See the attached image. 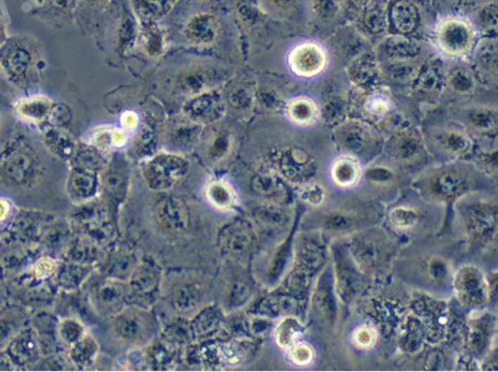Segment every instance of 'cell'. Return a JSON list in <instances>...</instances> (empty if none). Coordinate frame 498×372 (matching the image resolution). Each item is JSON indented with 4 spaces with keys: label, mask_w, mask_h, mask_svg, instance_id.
Segmentation results:
<instances>
[{
    "label": "cell",
    "mask_w": 498,
    "mask_h": 372,
    "mask_svg": "<svg viewBox=\"0 0 498 372\" xmlns=\"http://www.w3.org/2000/svg\"><path fill=\"white\" fill-rule=\"evenodd\" d=\"M435 42L447 56L464 57L473 47L474 33L466 23L449 20L437 30Z\"/></svg>",
    "instance_id": "1"
},
{
    "label": "cell",
    "mask_w": 498,
    "mask_h": 372,
    "mask_svg": "<svg viewBox=\"0 0 498 372\" xmlns=\"http://www.w3.org/2000/svg\"><path fill=\"white\" fill-rule=\"evenodd\" d=\"M325 51L314 43L297 46L290 53L289 65L291 70L301 77H314L326 68Z\"/></svg>",
    "instance_id": "2"
},
{
    "label": "cell",
    "mask_w": 498,
    "mask_h": 372,
    "mask_svg": "<svg viewBox=\"0 0 498 372\" xmlns=\"http://www.w3.org/2000/svg\"><path fill=\"white\" fill-rule=\"evenodd\" d=\"M218 17L210 10L196 9L185 20V30L193 39H212L217 32Z\"/></svg>",
    "instance_id": "3"
},
{
    "label": "cell",
    "mask_w": 498,
    "mask_h": 372,
    "mask_svg": "<svg viewBox=\"0 0 498 372\" xmlns=\"http://www.w3.org/2000/svg\"><path fill=\"white\" fill-rule=\"evenodd\" d=\"M390 19L398 32L410 33L418 27L419 14L410 0H398L391 8Z\"/></svg>",
    "instance_id": "4"
},
{
    "label": "cell",
    "mask_w": 498,
    "mask_h": 372,
    "mask_svg": "<svg viewBox=\"0 0 498 372\" xmlns=\"http://www.w3.org/2000/svg\"><path fill=\"white\" fill-rule=\"evenodd\" d=\"M287 114L295 124L304 126L314 123L317 117V108L311 99L300 98L289 103Z\"/></svg>",
    "instance_id": "5"
},
{
    "label": "cell",
    "mask_w": 498,
    "mask_h": 372,
    "mask_svg": "<svg viewBox=\"0 0 498 372\" xmlns=\"http://www.w3.org/2000/svg\"><path fill=\"white\" fill-rule=\"evenodd\" d=\"M435 139L441 147L452 153L464 152L469 145L466 135L456 129H441L437 132Z\"/></svg>",
    "instance_id": "6"
},
{
    "label": "cell",
    "mask_w": 498,
    "mask_h": 372,
    "mask_svg": "<svg viewBox=\"0 0 498 372\" xmlns=\"http://www.w3.org/2000/svg\"><path fill=\"white\" fill-rule=\"evenodd\" d=\"M159 216L162 224L170 229H181L186 224V212L179 203H175V201H167L164 203L159 210Z\"/></svg>",
    "instance_id": "7"
},
{
    "label": "cell",
    "mask_w": 498,
    "mask_h": 372,
    "mask_svg": "<svg viewBox=\"0 0 498 372\" xmlns=\"http://www.w3.org/2000/svg\"><path fill=\"white\" fill-rule=\"evenodd\" d=\"M174 162L167 160H162L161 162H156V165H152L150 167L149 172L151 174L152 183H157L158 186L167 187L172 181L177 179L180 173H174V170H180L179 165L174 167Z\"/></svg>",
    "instance_id": "8"
},
{
    "label": "cell",
    "mask_w": 498,
    "mask_h": 372,
    "mask_svg": "<svg viewBox=\"0 0 498 372\" xmlns=\"http://www.w3.org/2000/svg\"><path fill=\"white\" fill-rule=\"evenodd\" d=\"M466 119L470 126L481 131L492 129L497 124V116L494 112L484 108L470 109L467 112Z\"/></svg>",
    "instance_id": "9"
},
{
    "label": "cell",
    "mask_w": 498,
    "mask_h": 372,
    "mask_svg": "<svg viewBox=\"0 0 498 372\" xmlns=\"http://www.w3.org/2000/svg\"><path fill=\"white\" fill-rule=\"evenodd\" d=\"M396 151L403 159H410L415 157L421 149V143L416 136L411 134H406L401 136L396 142Z\"/></svg>",
    "instance_id": "10"
},
{
    "label": "cell",
    "mask_w": 498,
    "mask_h": 372,
    "mask_svg": "<svg viewBox=\"0 0 498 372\" xmlns=\"http://www.w3.org/2000/svg\"><path fill=\"white\" fill-rule=\"evenodd\" d=\"M210 197L212 198L213 205L218 207H230L233 203V193L229 190L227 186L216 184L212 186L210 191Z\"/></svg>",
    "instance_id": "11"
},
{
    "label": "cell",
    "mask_w": 498,
    "mask_h": 372,
    "mask_svg": "<svg viewBox=\"0 0 498 372\" xmlns=\"http://www.w3.org/2000/svg\"><path fill=\"white\" fill-rule=\"evenodd\" d=\"M121 327L124 338L133 340H136L141 335L144 326L142 325L141 321L136 316L127 315L124 316Z\"/></svg>",
    "instance_id": "12"
},
{
    "label": "cell",
    "mask_w": 498,
    "mask_h": 372,
    "mask_svg": "<svg viewBox=\"0 0 498 372\" xmlns=\"http://www.w3.org/2000/svg\"><path fill=\"white\" fill-rule=\"evenodd\" d=\"M357 172V167L349 160H340L334 169L337 180L342 183H350L355 179Z\"/></svg>",
    "instance_id": "13"
},
{
    "label": "cell",
    "mask_w": 498,
    "mask_h": 372,
    "mask_svg": "<svg viewBox=\"0 0 498 372\" xmlns=\"http://www.w3.org/2000/svg\"><path fill=\"white\" fill-rule=\"evenodd\" d=\"M439 190L444 193H454L461 188V179L456 174H445L437 182Z\"/></svg>",
    "instance_id": "14"
},
{
    "label": "cell",
    "mask_w": 498,
    "mask_h": 372,
    "mask_svg": "<svg viewBox=\"0 0 498 372\" xmlns=\"http://www.w3.org/2000/svg\"><path fill=\"white\" fill-rule=\"evenodd\" d=\"M262 2L271 11L287 13L294 8L297 0H262Z\"/></svg>",
    "instance_id": "15"
},
{
    "label": "cell",
    "mask_w": 498,
    "mask_h": 372,
    "mask_svg": "<svg viewBox=\"0 0 498 372\" xmlns=\"http://www.w3.org/2000/svg\"><path fill=\"white\" fill-rule=\"evenodd\" d=\"M56 269V262L50 258H43L35 266V276L37 279H45L51 276Z\"/></svg>",
    "instance_id": "16"
},
{
    "label": "cell",
    "mask_w": 498,
    "mask_h": 372,
    "mask_svg": "<svg viewBox=\"0 0 498 372\" xmlns=\"http://www.w3.org/2000/svg\"><path fill=\"white\" fill-rule=\"evenodd\" d=\"M230 241L231 248H232L233 251L241 253V252H245L248 250L251 240L248 233L240 231L231 236Z\"/></svg>",
    "instance_id": "17"
},
{
    "label": "cell",
    "mask_w": 498,
    "mask_h": 372,
    "mask_svg": "<svg viewBox=\"0 0 498 372\" xmlns=\"http://www.w3.org/2000/svg\"><path fill=\"white\" fill-rule=\"evenodd\" d=\"M365 24L372 32H380L383 27L382 15L377 11L368 13L365 18Z\"/></svg>",
    "instance_id": "18"
},
{
    "label": "cell",
    "mask_w": 498,
    "mask_h": 372,
    "mask_svg": "<svg viewBox=\"0 0 498 372\" xmlns=\"http://www.w3.org/2000/svg\"><path fill=\"white\" fill-rule=\"evenodd\" d=\"M452 83H453L454 88L459 91H468L472 86L471 79L462 71L454 74Z\"/></svg>",
    "instance_id": "19"
},
{
    "label": "cell",
    "mask_w": 498,
    "mask_h": 372,
    "mask_svg": "<svg viewBox=\"0 0 498 372\" xmlns=\"http://www.w3.org/2000/svg\"><path fill=\"white\" fill-rule=\"evenodd\" d=\"M388 48L390 49V52L392 53L393 55L406 56L411 53L410 49L411 48V45L409 44L408 42L400 41V40H398V41H391L388 43Z\"/></svg>",
    "instance_id": "20"
},
{
    "label": "cell",
    "mask_w": 498,
    "mask_h": 372,
    "mask_svg": "<svg viewBox=\"0 0 498 372\" xmlns=\"http://www.w3.org/2000/svg\"><path fill=\"white\" fill-rule=\"evenodd\" d=\"M345 132H347V134H345L344 141L349 145V146H360V145L362 144L363 140H365L362 132H360L359 129H352Z\"/></svg>",
    "instance_id": "21"
},
{
    "label": "cell",
    "mask_w": 498,
    "mask_h": 372,
    "mask_svg": "<svg viewBox=\"0 0 498 372\" xmlns=\"http://www.w3.org/2000/svg\"><path fill=\"white\" fill-rule=\"evenodd\" d=\"M480 18H481V22L484 25H490V23H492V25L497 24V7H489V8L484 10Z\"/></svg>",
    "instance_id": "22"
},
{
    "label": "cell",
    "mask_w": 498,
    "mask_h": 372,
    "mask_svg": "<svg viewBox=\"0 0 498 372\" xmlns=\"http://www.w3.org/2000/svg\"><path fill=\"white\" fill-rule=\"evenodd\" d=\"M9 213V205L5 200H0V222L4 221Z\"/></svg>",
    "instance_id": "23"
},
{
    "label": "cell",
    "mask_w": 498,
    "mask_h": 372,
    "mask_svg": "<svg viewBox=\"0 0 498 372\" xmlns=\"http://www.w3.org/2000/svg\"><path fill=\"white\" fill-rule=\"evenodd\" d=\"M357 6L369 7L373 4V0H353Z\"/></svg>",
    "instance_id": "24"
}]
</instances>
